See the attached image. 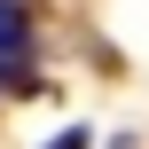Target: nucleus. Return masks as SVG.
I'll return each instance as SVG.
<instances>
[{
    "instance_id": "f257e3e1",
    "label": "nucleus",
    "mask_w": 149,
    "mask_h": 149,
    "mask_svg": "<svg viewBox=\"0 0 149 149\" xmlns=\"http://www.w3.org/2000/svg\"><path fill=\"white\" fill-rule=\"evenodd\" d=\"M24 47H31V16L16 0H0V79L16 94H31V71H24Z\"/></svg>"
},
{
    "instance_id": "f03ea898",
    "label": "nucleus",
    "mask_w": 149,
    "mask_h": 149,
    "mask_svg": "<svg viewBox=\"0 0 149 149\" xmlns=\"http://www.w3.org/2000/svg\"><path fill=\"white\" fill-rule=\"evenodd\" d=\"M47 149H86V134L71 126V134H55V141H47Z\"/></svg>"
}]
</instances>
